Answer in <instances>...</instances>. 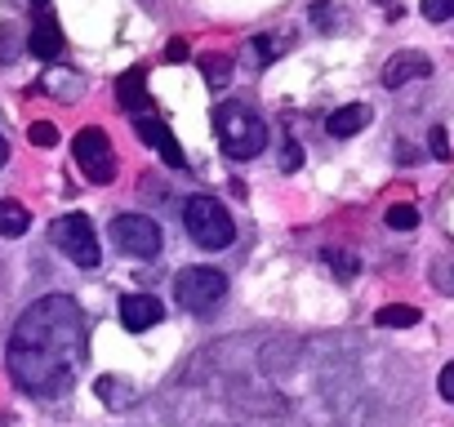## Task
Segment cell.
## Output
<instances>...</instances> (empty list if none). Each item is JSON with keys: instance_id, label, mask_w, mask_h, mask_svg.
<instances>
[{"instance_id": "6da1fadb", "label": "cell", "mask_w": 454, "mask_h": 427, "mask_svg": "<svg viewBox=\"0 0 454 427\" xmlns=\"http://www.w3.org/2000/svg\"><path fill=\"white\" fill-rule=\"evenodd\" d=\"M5 365H10V378L27 396H41V400L67 396L81 365H85V312H81V303L67 294L36 299L10 334Z\"/></svg>"}, {"instance_id": "7a4b0ae2", "label": "cell", "mask_w": 454, "mask_h": 427, "mask_svg": "<svg viewBox=\"0 0 454 427\" xmlns=\"http://www.w3.org/2000/svg\"><path fill=\"white\" fill-rule=\"evenodd\" d=\"M214 134H218L223 156H232V160H254L268 147V125L246 103H218L214 107Z\"/></svg>"}, {"instance_id": "3957f363", "label": "cell", "mask_w": 454, "mask_h": 427, "mask_svg": "<svg viewBox=\"0 0 454 427\" xmlns=\"http://www.w3.org/2000/svg\"><path fill=\"white\" fill-rule=\"evenodd\" d=\"M183 228L187 237L200 245V250H227L237 241V223H232V214H227L214 196H192L183 205Z\"/></svg>"}, {"instance_id": "277c9868", "label": "cell", "mask_w": 454, "mask_h": 427, "mask_svg": "<svg viewBox=\"0 0 454 427\" xmlns=\"http://www.w3.org/2000/svg\"><path fill=\"white\" fill-rule=\"evenodd\" d=\"M223 294H227V276L214 272V268H183L174 276V303L183 312H192V316L214 312L223 303Z\"/></svg>"}, {"instance_id": "5b68a950", "label": "cell", "mask_w": 454, "mask_h": 427, "mask_svg": "<svg viewBox=\"0 0 454 427\" xmlns=\"http://www.w3.org/2000/svg\"><path fill=\"white\" fill-rule=\"evenodd\" d=\"M50 241H54V250H63V259H72L76 268H98V263H103V250H98V237H94L90 214H63V219H54Z\"/></svg>"}, {"instance_id": "8992f818", "label": "cell", "mask_w": 454, "mask_h": 427, "mask_svg": "<svg viewBox=\"0 0 454 427\" xmlns=\"http://www.w3.org/2000/svg\"><path fill=\"white\" fill-rule=\"evenodd\" d=\"M72 156H76V165H81V174H85L90 182L107 187V182L116 178V151H112V138H107V129H98V125H85V129L72 138Z\"/></svg>"}, {"instance_id": "52a82bcc", "label": "cell", "mask_w": 454, "mask_h": 427, "mask_svg": "<svg viewBox=\"0 0 454 427\" xmlns=\"http://www.w3.org/2000/svg\"><path fill=\"white\" fill-rule=\"evenodd\" d=\"M112 245L129 259H156L160 254V228L147 219V214H116L107 228Z\"/></svg>"}, {"instance_id": "ba28073f", "label": "cell", "mask_w": 454, "mask_h": 427, "mask_svg": "<svg viewBox=\"0 0 454 427\" xmlns=\"http://www.w3.org/2000/svg\"><path fill=\"white\" fill-rule=\"evenodd\" d=\"M134 134L147 143V147H156V156L169 165V169H187V156H183V147H178V138L156 120V116H134Z\"/></svg>"}, {"instance_id": "9c48e42d", "label": "cell", "mask_w": 454, "mask_h": 427, "mask_svg": "<svg viewBox=\"0 0 454 427\" xmlns=\"http://www.w3.org/2000/svg\"><path fill=\"white\" fill-rule=\"evenodd\" d=\"M427 76H432V58L419 54V50H401V54H392V58L383 63V85H387V89H401V85L427 81Z\"/></svg>"}, {"instance_id": "30bf717a", "label": "cell", "mask_w": 454, "mask_h": 427, "mask_svg": "<svg viewBox=\"0 0 454 427\" xmlns=\"http://www.w3.org/2000/svg\"><path fill=\"white\" fill-rule=\"evenodd\" d=\"M160 316H165V307H160V299H152V294H125V299H121V325H125L129 334H143V330L160 325Z\"/></svg>"}, {"instance_id": "8fae6325", "label": "cell", "mask_w": 454, "mask_h": 427, "mask_svg": "<svg viewBox=\"0 0 454 427\" xmlns=\"http://www.w3.org/2000/svg\"><path fill=\"white\" fill-rule=\"evenodd\" d=\"M94 392H98V400L107 405V409H134L138 405V387H134V378H125V374H103L98 383H94Z\"/></svg>"}, {"instance_id": "7c38bea8", "label": "cell", "mask_w": 454, "mask_h": 427, "mask_svg": "<svg viewBox=\"0 0 454 427\" xmlns=\"http://www.w3.org/2000/svg\"><path fill=\"white\" fill-rule=\"evenodd\" d=\"M370 125V107L365 103H348V107H334L330 116H325V134L330 138H352V134H361Z\"/></svg>"}, {"instance_id": "4fadbf2b", "label": "cell", "mask_w": 454, "mask_h": 427, "mask_svg": "<svg viewBox=\"0 0 454 427\" xmlns=\"http://www.w3.org/2000/svg\"><path fill=\"white\" fill-rule=\"evenodd\" d=\"M27 50H32L36 58H59V54H63V27H59V19H50V14H45V19L32 27Z\"/></svg>"}, {"instance_id": "5bb4252c", "label": "cell", "mask_w": 454, "mask_h": 427, "mask_svg": "<svg viewBox=\"0 0 454 427\" xmlns=\"http://www.w3.org/2000/svg\"><path fill=\"white\" fill-rule=\"evenodd\" d=\"M143 94H147V72H143V67H129V72L116 81V103H121L125 112H134V107H143Z\"/></svg>"}, {"instance_id": "9a60e30c", "label": "cell", "mask_w": 454, "mask_h": 427, "mask_svg": "<svg viewBox=\"0 0 454 427\" xmlns=\"http://www.w3.org/2000/svg\"><path fill=\"white\" fill-rule=\"evenodd\" d=\"M32 228V214L19 200H0V237H23Z\"/></svg>"}, {"instance_id": "2e32d148", "label": "cell", "mask_w": 454, "mask_h": 427, "mask_svg": "<svg viewBox=\"0 0 454 427\" xmlns=\"http://www.w3.org/2000/svg\"><path fill=\"white\" fill-rule=\"evenodd\" d=\"M423 316H419V307H410V303H387V307H379L374 312V325H383V330H410V325H419Z\"/></svg>"}, {"instance_id": "e0dca14e", "label": "cell", "mask_w": 454, "mask_h": 427, "mask_svg": "<svg viewBox=\"0 0 454 427\" xmlns=\"http://www.w3.org/2000/svg\"><path fill=\"white\" fill-rule=\"evenodd\" d=\"M200 72H205L209 89H227V81H232V58H227V54H205Z\"/></svg>"}, {"instance_id": "ac0fdd59", "label": "cell", "mask_w": 454, "mask_h": 427, "mask_svg": "<svg viewBox=\"0 0 454 427\" xmlns=\"http://www.w3.org/2000/svg\"><path fill=\"white\" fill-rule=\"evenodd\" d=\"M383 223H387L392 232H414V228H419V209H414L410 200H401V205H387Z\"/></svg>"}, {"instance_id": "d6986e66", "label": "cell", "mask_w": 454, "mask_h": 427, "mask_svg": "<svg viewBox=\"0 0 454 427\" xmlns=\"http://www.w3.org/2000/svg\"><path fill=\"white\" fill-rule=\"evenodd\" d=\"M250 45H254L259 63H272V58H281V54L290 50V36H281V32H263V36H254Z\"/></svg>"}, {"instance_id": "ffe728a7", "label": "cell", "mask_w": 454, "mask_h": 427, "mask_svg": "<svg viewBox=\"0 0 454 427\" xmlns=\"http://www.w3.org/2000/svg\"><path fill=\"white\" fill-rule=\"evenodd\" d=\"M321 259H325V263H330V268H334V272H339L343 281L361 272V259H356L352 250H339V245H334V250H321Z\"/></svg>"}, {"instance_id": "44dd1931", "label": "cell", "mask_w": 454, "mask_h": 427, "mask_svg": "<svg viewBox=\"0 0 454 427\" xmlns=\"http://www.w3.org/2000/svg\"><path fill=\"white\" fill-rule=\"evenodd\" d=\"M27 138H32V147H59V125H50V120H32Z\"/></svg>"}, {"instance_id": "7402d4cb", "label": "cell", "mask_w": 454, "mask_h": 427, "mask_svg": "<svg viewBox=\"0 0 454 427\" xmlns=\"http://www.w3.org/2000/svg\"><path fill=\"white\" fill-rule=\"evenodd\" d=\"M419 10H423L427 23H450L454 19V0H423Z\"/></svg>"}, {"instance_id": "603a6c76", "label": "cell", "mask_w": 454, "mask_h": 427, "mask_svg": "<svg viewBox=\"0 0 454 427\" xmlns=\"http://www.w3.org/2000/svg\"><path fill=\"white\" fill-rule=\"evenodd\" d=\"M277 165H281V169H286V174H294V169H299V165H303V147H299V143H290V138H286V143H281V156H277Z\"/></svg>"}, {"instance_id": "cb8c5ba5", "label": "cell", "mask_w": 454, "mask_h": 427, "mask_svg": "<svg viewBox=\"0 0 454 427\" xmlns=\"http://www.w3.org/2000/svg\"><path fill=\"white\" fill-rule=\"evenodd\" d=\"M427 143H432V156H436V160H450V138H445V129H441V125L427 134Z\"/></svg>"}, {"instance_id": "d4e9b609", "label": "cell", "mask_w": 454, "mask_h": 427, "mask_svg": "<svg viewBox=\"0 0 454 427\" xmlns=\"http://www.w3.org/2000/svg\"><path fill=\"white\" fill-rule=\"evenodd\" d=\"M436 392H441V396H445V400L454 405V361H450V365H445V369L436 374Z\"/></svg>"}, {"instance_id": "484cf974", "label": "cell", "mask_w": 454, "mask_h": 427, "mask_svg": "<svg viewBox=\"0 0 454 427\" xmlns=\"http://www.w3.org/2000/svg\"><path fill=\"white\" fill-rule=\"evenodd\" d=\"M14 54H19V45H14V27L5 23V27H0V58H5V63H10Z\"/></svg>"}, {"instance_id": "4316f807", "label": "cell", "mask_w": 454, "mask_h": 427, "mask_svg": "<svg viewBox=\"0 0 454 427\" xmlns=\"http://www.w3.org/2000/svg\"><path fill=\"white\" fill-rule=\"evenodd\" d=\"M187 54H192V50H187V41H183V36H174V41L165 45V63H183Z\"/></svg>"}, {"instance_id": "83f0119b", "label": "cell", "mask_w": 454, "mask_h": 427, "mask_svg": "<svg viewBox=\"0 0 454 427\" xmlns=\"http://www.w3.org/2000/svg\"><path fill=\"white\" fill-rule=\"evenodd\" d=\"M10 160V143H5V134H0V165Z\"/></svg>"}, {"instance_id": "f1b7e54d", "label": "cell", "mask_w": 454, "mask_h": 427, "mask_svg": "<svg viewBox=\"0 0 454 427\" xmlns=\"http://www.w3.org/2000/svg\"><path fill=\"white\" fill-rule=\"evenodd\" d=\"M32 5H50V0H32Z\"/></svg>"}, {"instance_id": "f546056e", "label": "cell", "mask_w": 454, "mask_h": 427, "mask_svg": "<svg viewBox=\"0 0 454 427\" xmlns=\"http://www.w3.org/2000/svg\"><path fill=\"white\" fill-rule=\"evenodd\" d=\"M379 5H387V0H379Z\"/></svg>"}, {"instance_id": "4dcf8cb0", "label": "cell", "mask_w": 454, "mask_h": 427, "mask_svg": "<svg viewBox=\"0 0 454 427\" xmlns=\"http://www.w3.org/2000/svg\"><path fill=\"white\" fill-rule=\"evenodd\" d=\"M0 427H5V423H0Z\"/></svg>"}]
</instances>
